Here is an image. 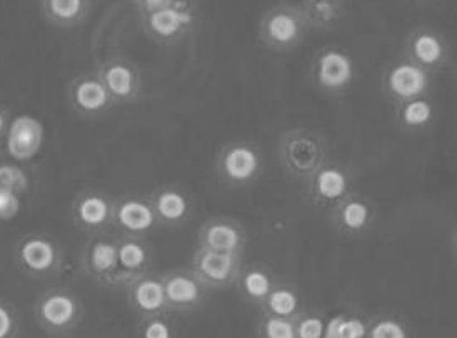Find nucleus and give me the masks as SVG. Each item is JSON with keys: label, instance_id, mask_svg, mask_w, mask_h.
I'll use <instances>...</instances> for the list:
<instances>
[{"label": "nucleus", "instance_id": "1", "mask_svg": "<svg viewBox=\"0 0 457 338\" xmlns=\"http://www.w3.org/2000/svg\"><path fill=\"white\" fill-rule=\"evenodd\" d=\"M84 303L74 290L47 288L34 301V318L38 328L49 337H67L84 320Z\"/></svg>", "mask_w": 457, "mask_h": 338}, {"label": "nucleus", "instance_id": "2", "mask_svg": "<svg viewBox=\"0 0 457 338\" xmlns=\"http://www.w3.org/2000/svg\"><path fill=\"white\" fill-rule=\"evenodd\" d=\"M13 262L17 270L30 280L57 278L64 272L65 251L49 234L30 232L17 242Z\"/></svg>", "mask_w": 457, "mask_h": 338}, {"label": "nucleus", "instance_id": "3", "mask_svg": "<svg viewBox=\"0 0 457 338\" xmlns=\"http://www.w3.org/2000/svg\"><path fill=\"white\" fill-rule=\"evenodd\" d=\"M324 157L322 140L309 130H293L280 140V159L295 178H312Z\"/></svg>", "mask_w": 457, "mask_h": 338}, {"label": "nucleus", "instance_id": "4", "mask_svg": "<svg viewBox=\"0 0 457 338\" xmlns=\"http://www.w3.org/2000/svg\"><path fill=\"white\" fill-rule=\"evenodd\" d=\"M144 30L159 42H176L186 37L197 24V11L191 0H174L157 11L140 13Z\"/></svg>", "mask_w": 457, "mask_h": 338}, {"label": "nucleus", "instance_id": "5", "mask_svg": "<svg viewBox=\"0 0 457 338\" xmlns=\"http://www.w3.org/2000/svg\"><path fill=\"white\" fill-rule=\"evenodd\" d=\"M309 27L303 19L284 5H274L259 22V36L264 45L276 52L291 51L304 40Z\"/></svg>", "mask_w": 457, "mask_h": 338}, {"label": "nucleus", "instance_id": "6", "mask_svg": "<svg viewBox=\"0 0 457 338\" xmlns=\"http://www.w3.org/2000/svg\"><path fill=\"white\" fill-rule=\"evenodd\" d=\"M82 268L99 284L120 287L117 240L96 234L82 251Z\"/></svg>", "mask_w": 457, "mask_h": 338}, {"label": "nucleus", "instance_id": "7", "mask_svg": "<svg viewBox=\"0 0 457 338\" xmlns=\"http://www.w3.org/2000/svg\"><path fill=\"white\" fill-rule=\"evenodd\" d=\"M192 274L205 288L228 287L241 276V255L199 249L192 259Z\"/></svg>", "mask_w": 457, "mask_h": 338}, {"label": "nucleus", "instance_id": "8", "mask_svg": "<svg viewBox=\"0 0 457 338\" xmlns=\"http://www.w3.org/2000/svg\"><path fill=\"white\" fill-rule=\"evenodd\" d=\"M67 102L71 109L82 117H101L114 105L97 74L74 77L67 88Z\"/></svg>", "mask_w": 457, "mask_h": 338}, {"label": "nucleus", "instance_id": "9", "mask_svg": "<svg viewBox=\"0 0 457 338\" xmlns=\"http://www.w3.org/2000/svg\"><path fill=\"white\" fill-rule=\"evenodd\" d=\"M72 220L87 234H102L114 224V202L99 190H84L72 202Z\"/></svg>", "mask_w": 457, "mask_h": 338}, {"label": "nucleus", "instance_id": "10", "mask_svg": "<svg viewBox=\"0 0 457 338\" xmlns=\"http://www.w3.org/2000/svg\"><path fill=\"white\" fill-rule=\"evenodd\" d=\"M220 176L228 184L245 185L261 172V157L249 144H230L219 159Z\"/></svg>", "mask_w": 457, "mask_h": 338}, {"label": "nucleus", "instance_id": "11", "mask_svg": "<svg viewBox=\"0 0 457 338\" xmlns=\"http://www.w3.org/2000/svg\"><path fill=\"white\" fill-rule=\"evenodd\" d=\"M314 77L319 87L328 92H341L354 78V62L345 52L330 47L319 54Z\"/></svg>", "mask_w": 457, "mask_h": 338}, {"label": "nucleus", "instance_id": "12", "mask_svg": "<svg viewBox=\"0 0 457 338\" xmlns=\"http://www.w3.org/2000/svg\"><path fill=\"white\" fill-rule=\"evenodd\" d=\"M279 4L297 13L309 29L318 30L339 26L345 15L344 0H279Z\"/></svg>", "mask_w": 457, "mask_h": 338}, {"label": "nucleus", "instance_id": "13", "mask_svg": "<svg viewBox=\"0 0 457 338\" xmlns=\"http://www.w3.org/2000/svg\"><path fill=\"white\" fill-rule=\"evenodd\" d=\"M96 74L101 78L114 103L136 101L139 94V76L130 63L120 59H111L102 62Z\"/></svg>", "mask_w": 457, "mask_h": 338}, {"label": "nucleus", "instance_id": "14", "mask_svg": "<svg viewBox=\"0 0 457 338\" xmlns=\"http://www.w3.org/2000/svg\"><path fill=\"white\" fill-rule=\"evenodd\" d=\"M429 87V74L420 63L403 62L394 65L386 76V88L397 101L420 99Z\"/></svg>", "mask_w": 457, "mask_h": 338}, {"label": "nucleus", "instance_id": "15", "mask_svg": "<svg viewBox=\"0 0 457 338\" xmlns=\"http://www.w3.org/2000/svg\"><path fill=\"white\" fill-rule=\"evenodd\" d=\"M165 301L167 309L174 312H189L197 309L205 297V287L194 274L176 272L165 276Z\"/></svg>", "mask_w": 457, "mask_h": 338}, {"label": "nucleus", "instance_id": "16", "mask_svg": "<svg viewBox=\"0 0 457 338\" xmlns=\"http://www.w3.org/2000/svg\"><path fill=\"white\" fill-rule=\"evenodd\" d=\"M128 299L134 312L140 317H153L169 312L164 284L155 276H140L128 285Z\"/></svg>", "mask_w": 457, "mask_h": 338}, {"label": "nucleus", "instance_id": "17", "mask_svg": "<svg viewBox=\"0 0 457 338\" xmlns=\"http://www.w3.org/2000/svg\"><path fill=\"white\" fill-rule=\"evenodd\" d=\"M157 222V215L149 202L140 197H122L114 202V224L129 235H142Z\"/></svg>", "mask_w": 457, "mask_h": 338}, {"label": "nucleus", "instance_id": "18", "mask_svg": "<svg viewBox=\"0 0 457 338\" xmlns=\"http://www.w3.org/2000/svg\"><path fill=\"white\" fill-rule=\"evenodd\" d=\"M201 249L241 255L245 235L241 227L228 220H211L201 228Z\"/></svg>", "mask_w": 457, "mask_h": 338}, {"label": "nucleus", "instance_id": "19", "mask_svg": "<svg viewBox=\"0 0 457 338\" xmlns=\"http://www.w3.org/2000/svg\"><path fill=\"white\" fill-rule=\"evenodd\" d=\"M90 5V0H40V12L49 26L67 30L87 21Z\"/></svg>", "mask_w": 457, "mask_h": 338}, {"label": "nucleus", "instance_id": "20", "mask_svg": "<svg viewBox=\"0 0 457 338\" xmlns=\"http://www.w3.org/2000/svg\"><path fill=\"white\" fill-rule=\"evenodd\" d=\"M117 257H119L120 287H128L134 278L144 276L142 272L149 262V251L137 238L128 237L117 240Z\"/></svg>", "mask_w": 457, "mask_h": 338}, {"label": "nucleus", "instance_id": "21", "mask_svg": "<svg viewBox=\"0 0 457 338\" xmlns=\"http://www.w3.org/2000/svg\"><path fill=\"white\" fill-rule=\"evenodd\" d=\"M409 54L412 62L420 63V67H437L445 62V45L443 37H439L431 30H416L409 37Z\"/></svg>", "mask_w": 457, "mask_h": 338}, {"label": "nucleus", "instance_id": "22", "mask_svg": "<svg viewBox=\"0 0 457 338\" xmlns=\"http://www.w3.org/2000/svg\"><path fill=\"white\" fill-rule=\"evenodd\" d=\"M314 195L322 202H341L349 192V177L339 167H320L314 174Z\"/></svg>", "mask_w": 457, "mask_h": 338}, {"label": "nucleus", "instance_id": "23", "mask_svg": "<svg viewBox=\"0 0 457 338\" xmlns=\"http://www.w3.org/2000/svg\"><path fill=\"white\" fill-rule=\"evenodd\" d=\"M153 207L157 218L165 224L182 222L184 218H187L189 209H191L187 197L174 188L159 192L154 199Z\"/></svg>", "mask_w": 457, "mask_h": 338}, {"label": "nucleus", "instance_id": "24", "mask_svg": "<svg viewBox=\"0 0 457 338\" xmlns=\"http://www.w3.org/2000/svg\"><path fill=\"white\" fill-rule=\"evenodd\" d=\"M370 207L359 199H347L339 207V224L349 234L362 232L370 224Z\"/></svg>", "mask_w": 457, "mask_h": 338}, {"label": "nucleus", "instance_id": "25", "mask_svg": "<svg viewBox=\"0 0 457 338\" xmlns=\"http://www.w3.org/2000/svg\"><path fill=\"white\" fill-rule=\"evenodd\" d=\"M262 305H264L266 313L286 317V318H294V317L299 315L301 301H299L297 293L291 288L272 287Z\"/></svg>", "mask_w": 457, "mask_h": 338}, {"label": "nucleus", "instance_id": "26", "mask_svg": "<svg viewBox=\"0 0 457 338\" xmlns=\"http://www.w3.org/2000/svg\"><path fill=\"white\" fill-rule=\"evenodd\" d=\"M368 326L357 315H336L326 324L322 338H366Z\"/></svg>", "mask_w": 457, "mask_h": 338}, {"label": "nucleus", "instance_id": "27", "mask_svg": "<svg viewBox=\"0 0 457 338\" xmlns=\"http://www.w3.org/2000/svg\"><path fill=\"white\" fill-rule=\"evenodd\" d=\"M237 280H239L242 293L255 303H264L269 292L274 287L270 276L262 268H251L245 274H242Z\"/></svg>", "mask_w": 457, "mask_h": 338}, {"label": "nucleus", "instance_id": "28", "mask_svg": "<svg viewBox=\"0 0 457 338\" xmlns=\"http://www.w3.org/2000/svg\"><path fill=\"white\" fill-rule=\"evenodd\" d=\"M432 105L424 99H414V101H407L403 103L399 119L403 122V126L407 128H422L428 126L432 120Z\"/></svg>", "mask_w": 457, "mask_h": 338}, {"label": "nucleus", "instance_id": "29", "mask_svg": "<svg viewBox=\"0 0 457 338\" xmlns=\"http://www.w3.org/2000/svg\"><path fill=\"white\" fill-rule=\"evenodd\" d=\"M139 338H178V326L165 313L144 317L139 326Z\"/></svg>", "mask_w": 457, "mask_h": 338}, {"label": "nucleus", "instance_id": "30", "mask_svg": "<svg viewBox=\"0 0 457 338\" xmlns=\"http://www.w3.org/2000/svg\"><path fill=\"white\" fill-rule=\"evenodd\" d=\"M294 318L264 313L259 322V338H295Z\"/></svg>", "mask_w": 457, "mask_h": 338}, {"label": "nucleus", "instance_id": "31", "mask_svg": "<svg viewBox=\"0 0 457 338\" xmlns=\"http://www.w3.org/2000/svg\"><path fill=\"white\" fill-rule=\"evenodd\" d=\"M366 338H411V332L395 317H379L369 324Z\"/></svg>", "mask_w": 457, "mask_h": 338}, {"label": "nucleus", "instance_id": "32", "mask_svg": "<svg viewBox=\"0 0 457 338\" xmlns=\"http://www.w3.org/2000/svg\"><path fill=\"white\" fill-rule=\"evenodd\" d=\"M22 320L21 312L12 301L0 297V338H21Z\"/></svg>", "mask_w": 457, "mask_h": 338}, {"label": "nucleus", "instance_id": "33", "mask_svg": "<svg viewBox=\"0 0 457 338\" xmlns=\"http://www.w3.org/2000/svg\"><path fill=\"white\" fill-rule=\"evenodd\" d=\"M295 338H322L326 330V320L320 315H303L294 318Z\"/></svg>", "mask_w": 457, "mask_h": 338}, {"label": "nucleus", "instance_id": "34", "mask_svg": "<svg viewBox=\"0 0 457 338\" xmlns=\"http://www.w3.org/2000/svg\"><path fill=\"white\" fill-rule=\"evenodd\" d=\"M134 5L139 9L140 13L151 12V11H157L161 7L169 5L174 0H132Z\"/></svg>", "mask_w": 457, "mask_h": 338}, {"label": "nucleus", "instance_id": "35", "mask_svg": "<svg viewBox=\"0 0 457 338\" xmlns=\"http://www.w3.org/2000/svg\"><path fill=\"white\" fill-rule=\"evenodd\" d=\"M9 126H11V112H9V109L5 105L0 103V144H2L4 137L7 136V132H9Z\"/></svg>", "mask_w": 457, "mask_h": 338}, {"label": "nucleus", "instance_id": "36", "mask_svg": "<svg viewBox=\"0 0 457 338\" xmlns=\"http://www.w3.org/2000/svg\"><path fill=\"white\" fill-rule=\"evenodd\" d=\"M411 4H416V5H420V4H424V2H428V0H409Z\"/></svg>", "mask_w": 457, "mask_h": 338}]
</instances>
